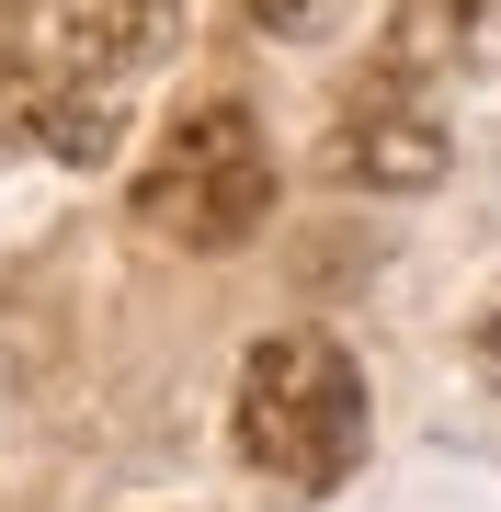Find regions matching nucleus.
I'll return each instance as SVG.
<instances>
[{"label":"nucleus","mask_w":501,"mask_h":512,"mask_svg":"<svg viewBox=\"0 0 501 512\" xmlns=\"http://www.w3.org/2000/svg\"><path fill=\"white\" fill-rule=\"evenodd\" d=\"M445 148H456V137L433 126V103L399 92L388 69H376L365 92H353V114H342V171H353V183H433Z\"/></svg>","instance_id":"5"},{"label":"nucleus","mask_w":501,"mask_h":512,"mask_svg":"<svg viewBox=\"0 0 501 512\" xmlns=\"http://www.w3.org/2000/svg\"><path fill=\"white\" fill-rule=\"evenodd\" d=\"M262 23H274V35H297V23H319V0H251Z\"/></svg>","instance_id":"6"},{"label":"nucleus","mask_w":501,"mask_h":512,"mask_svg":"<svg viewBox=\"0 0 501 512\" xmlns=\"http://www.w3.org/2000/svg\"><path fill=\"white\" fill-rule=\"evenodd\" d=\"M171 35L183 0H0V126L57 160H103Z\"/></svg>","instance_id":"1"},{"label":"nucleus","mask_w":501,"mask_h":512,"mask_svg":"<svg viewBox=\"0 0 501 512\" xmlns=\"http://www.w3.org/2000/svg\"><path fill=\"white\" fill-rule=\"evenodd\" d=\"M274 217V148L240 103H194L137 171V228L171 251H240Z\"/></svg>","instance_id":"3"},{"label":"nucleus","mask_w":501,"mask_h":512,"mask_svg":"<svg viewBox=\"0 0 501 512\" xmlns=\"http://www.w3.org/2000/svg\"><path fill=\"white\" fill-rule=\"evenodd\" d=\"M240 456L274 490H342L365 456V376L331 330H274L240 365Z\"/></svg>","instance_id":"2"},{"label":"nucleus","mask_w":501,"mask_h":512,"mask_svg":"<svg viewBox=\"0 0 501 512\" xmlns=\"http://www.w3.org/2000/svg\"><path fill=\"white\" fill-rule=\"evenodd\" d=\"M388 80L433 103V126L456 137V103L490 92L501 103V0H410L399 12V46H388Z\"/></svg>","instance_id":"4"}]
</instances>
